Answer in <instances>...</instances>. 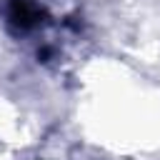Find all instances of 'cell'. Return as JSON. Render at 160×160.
<instances>
[{
    "label": "cell",
    "mask_w": 160,
    "mask_h": 160,
    "mask_svg": "<svg viewBox=\"0 0 160 160\" xmlns=\"http://www.w3.org/2000/svg\"><path fill=\"white\" fill-rule=\"evenodd\" d=\"M10 18L20 30H30L40 22V10L32 0H10Z\"/></svg>",
    "instance_id": "1"
}]
</instances>
